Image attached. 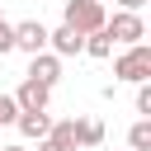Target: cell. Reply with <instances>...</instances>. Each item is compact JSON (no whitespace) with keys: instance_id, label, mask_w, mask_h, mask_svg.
Wrapping results in <instances>:
<instances>
[{"instance_id":"obj_6","label":"cell","mask_w":151,"mask_h":151,"mask_svg":"<svg viewBox=\"0 0 151 151\" xmlns=\"http://www.w3.org/2000/svg\"><path fill=\"white\" fill-rule=\"evenodd\" d=\"M47 52H57V57H76V52H85V33H76V28H52L47 33Z\"/></svg>"},{"instance_id":"obj_2","label":"cell","mask_w":151,"mask_h":151,"mask_svg":"<svg viewBox=\"0 0 151 151\" xmlns=\"http://www.w3.org/2000/svg\"><path fill=\"white\" fill-rule=\"evenodd\" d=\"M104 5L99 0H66V28H76V33H94V28H104Z\"/></svg>"},{"instance_id":"obj_8","label":"cell","mask_w":151,"mask_h":151,"mask_svg":"<svg viewBox=\"0 0 151 151\" xmlns=\"http://www.w3.org/2000/svg\"><path fill=\"white\" fill-rule=\"evenodd\" d=\"M14 127H19L28 142H42V137H47V127H52V118H47V109H38V113H19V118H14Z\"/></svg>"},{"instance_id":"obj_19","label":"cell","mask_w":151,"mask_h":151,"mask_svg":"<svg viewBox=\"0 0 151 151\" xmlns=\"http://www.w3.org/2000/svg\"><path fill=\"white\" fill-rule=\"evenodd\" d=\"M99 5H104V0H99Z\"/></svg>"},{"instance_id":"obj_7","label":"cell","mask_w":151,"mask_h":151,"mask_svg":"<svg viewBox=\"0 0 151 151\" xmlns=\"http://www.w3.org/2000/svg\"><path fill=\"white\" fill-rule=\"evenodd\" d=\"M28 76H33V80H42V85H57V80H61V57H57V52H47V47H42V52H33Z\"/></svg>"},{"instance_id":"obj_12","label":"cell","mask_w":151,"mask_h":151,"mask_svg":"<svg viewBox=\"0 0 151 151\" xmlns=\"http://www.w3.org/2000/svg\"><path fill=\"white\" fill-rule=\"evenodd\" d=\"M127 151H151V118H137L127 132Z\"/></svg>"},{"instance_id":"obj_15","label":"cell","mask_w":151,"mask_h":151,"mask_svg":"<svg viewBox=\"0 0 151 151\" xmlns=\"http://www.w3.org/2000/svg\"><path fill=\"white\" fill-rule=\"evenodd\" d=\"M5 52H14V24L0 19V57H5Z\"/></svg>"},{"instance_id":"obj_9","label":"cell","mask_w":151,"mask_h":151,"mask_svg":"<svg viewBox=\"0 0 151 151\" xmlns=\"http://www.w3.org/2000/svg\"><path fill=\"white\" fill-rule=\"evenodd\" d=\"M76 123V146H99L104 142V123L99 118H71Z\"/></svg>"},{"instance_id":"obj_16","label":"cell","mask_w":151,"mask_h":151,"mask_svg":"<svg viewBox=\"0 0 151 151\" xmlns=\"http://www.w3.org/2000/svg\"><path fill=\"white\" fill-rule=\"evenodd\" d=\"M118 5H123V9H142L146 0H118Z\"/></svg>"},{"instance_id":"obj_1","label":"cell","mask_w":151,"mask_h":151,"mask_svg":"<svg viewBox=\"0 0 151 151\" xmlns=\"http://www.w3.org/2000/svg\"><path fill=\"white\" fill-rule=\"evenodd\" d=\"M113 76H118V80H127V85L146 80V76H151V47H146V42H132V47L113 61Z\"/></svg>"},{"instance_id":"obj_18","label":"cell","mask_w":151,"mask_h":151,"mask_svg":"<svg viewBox=\"0 0 151 151\" xmlns=\"http://www.w3.org/2000/svg\"><path fill=\"white\" fill-rule=\"evenodd\" d=\"M0 151H28V146H0Z\"/></svg>"},{"instance_id":"obj_4","label":"cell","mask_w":151,"mask_h":151,"mask_svg":"<svg viewBox=\"0 0 151 151\" xmlns=\"http://www.w3.org/2000/svg\"><path fill=\"white\" fill-rule=\"evenodd\" d=\"M47 99H52V85H42V80L24 76V85H19V94H14L19 113H38V109H47Z\"/></svg>"},{"instance_id":"obj_14","label":"cell","mask_w":151,"mask_h":151,"mask_svg":"<svg viewBox=\"0 0 151 151\" xmlns=\"http://www.w3.org/2000/svg\"><path fill=\"white\" fill-rule=\"evenodd\" d=\"M19 118V104H14V94H0V127L5 123H14Z\"/></svg>"},{"instance_id":"obj_5","label":"cell","mask_w":151,"mask_h":151,"mask_svg":"<svg viewBox=\"0 0 151 151\" xmlns=\"http://www.w3.org/2000/svg\"><path fill=\"white\" fill-rule=\"evenodd\" d=\"M47 47V28L38 24V19H24V24H14V52H42Z\"/></svg>"},{"instance_id":"obj_11","label":"cell","mask_w":151,"mask_h":151,"mask_svg":"<svg viewBox=\"0 0 151 151\" xmlns=\"http://www.w3.org/2000/svg\"><path fill=\"white\" fill-rule=\"evenodd\" d=\"M85 52H90L94 61H104V57L113 52V38H109V28H94V33H85Z\"/></svg>"},{"instance_id":"obj_3","label":"cell","mask_w":151,"mask_h":151,"mask_svg":"<svg viewBox=\"0 0 151 151\" xmlns=\"http://www.w3.org/2000/svg\"><path fill=\"white\" fill-rule=\"evenodd\" d=\"M104 28H109V38H113V42H127V47L146 38V24H142V14H137V9H118L113 19H104Z\"/></svg>"},{"instance_id":"obj_17","label":"cell","mask_w":151,"mask_h":151,"mask_svg":"<svg viewBox=\"0 0 151 151\" xmlns=\"http://www.w3.org/2000/svg\"><path fill=\"white\" fill-rule=\"evenodd\" d=\"M38 151H57V146H52V142H47V137H42V142H38Z\"/></svg>"},{"instance_id":"obj_13","label":"cell","mask_w":151,"mask_h":151,"mask_svg":"<svg viewBox=\"0 0 151 151\" xmlns=\"http://www.w3.org/2000/svg\"><path fill=\"white\" fill-rule=\"evenodd\" d=\"M137 113L151 118V85H146V80H137Z\"/></svg>"},{"instance_id":"obj_10","label":"cell","mask_w":151,"mask_h":151,"mask_svg":"<svg viewBox=\"0 0 151 151\" xmlns=\"http://www.w3.org/2000/svg\"><path fill=\"white\" fill-rule=\"evenodd\" d=\"M47 142L57 146V151H76V123L66 118V123H52L47 127Z\"/></svg>"}]
</instances>
